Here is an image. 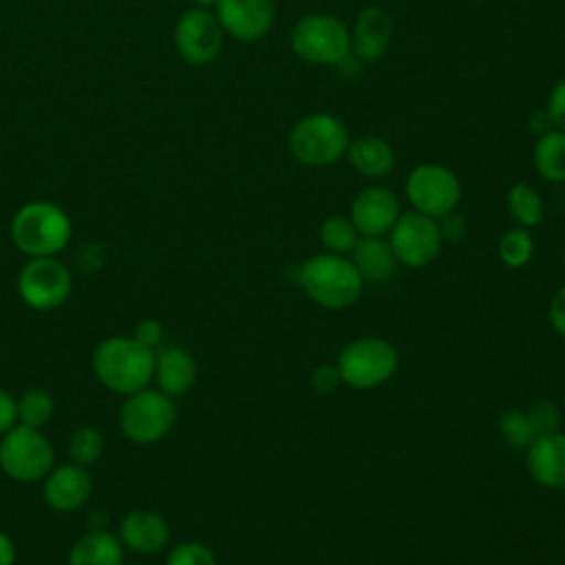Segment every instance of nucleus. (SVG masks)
I'll list each match as a JSON object with an SVG mask.
<instances>
[{"label":"nucleus","mask_w":565,"mask_h":565,"mask_svg":"<svg viewBox=\"0 0 565 565\" xmlns=\"http://www.w3.org/2000/svg\"><path fill=\"white\" fill-rule=\"evenodd\" d=\"M154 353L132 335H110L93 351V373L102 386L126 397L152 382Z\"/></svg>","instance_id":"1"},{"label":"nucleus","mask_w":565,"mask_h":565,"mask_svg":"<svg viewBox=\"0 0 565 565\" xmlns=\"http://www.w3.org/2000/svg\"><path fill=\"white\" fill-rule=\"evenodd\" d=\"M298 282L311 302L331 311L353 307L364 287L351 258L329 252L307 258L298 269Z\"/></svg>","instance_id":"2"},{"label":"nucleus","mask_w":565,"mask_h":565,"mask_svg":"<svg viewBox=\"0 0 565 565\" xmlns=\"http://www.w3.org/2000/svg\"><path fill=\"white\" fill-rule=\"evenodd\" d=\"M11 241L29 258L60 254L73 234L68 214L51 201L24 203L11 218Z\"/></svg>","instance_id":"3"},{"label":"nucleus","mask_w":565,"mask_h":565,"mask_svg":"<svg viewBox=\"0 0 565 565\" xmlns=\"http://www.w3.org/2000/svg\"><path fill=\"white\" fill-rule=\"evenodd\" d=\"M347 126L329 113H313L300 117L289 130L291 157L309 168H327L338 163L349 148Z\"/></svg>","instance_id":"4"},{"label":"nucleus","mask_w":565,"mask_h":565,"mask_svg":"<svg viewBox=\"0 0 565 565\" xmlns=\"http://www.w3.org/2000/svg\"><path fill=\"white\" fill-rule=\"evenodd\" d=\"M399 364V353L393 342L380 335H362L344 344L335 358L342 384L371 391L386 384Z\"/></svg>","instance_id":"5"},{"label":"nucleus","mask_w":565,"mask_h":565,"mask_svg":"<svg viewBox=\"0 0 565 565\" xmlns=\"http://www.w3.org/2000/svg\"><path fill=\"white\" fill-rule=\"evenodd\" d=\"M177 424V404L159 388H141L124 397L117 415L119 433L132 444L161 441Z\"/></svg>","instance_id":"6"},{"label":"nucleus","mask_w":565,"mask_h":565,"mask_svg":"<svg viewBox=\"0 0 565 565\" xmlns=\"http://www.w3.org/2000/svg\"><path fill=\"white\" fill-rule=\"evenodd\" d=\"M296 57L309 64L333 66L351 55L349 26L331 13L302 15L289 35Z\"/></svg>","instance_id":"7"},{"label":"nucleus","mask_w":565,"mask_h":565,"mask_svg":"<svg viewBox=\"0 0 565 565\" xmlns=\"http://www.w3.org/2000/svg\"><path fill=\"white\" fill-rule=\"evenodd\" d=\"M55 466V450L40 428L15 424L0 437V470L20 483L42 481Z\"/></svg>","instance_id":"8"},{"label":"nucleus","mask_w":565,"mask_h":565,"mask_svg":"<svg viewBox=\"0 0 565 565\" xmlns=\"http://www.w3.org/2000/svg\"><path fill=\"white\" fill-rule=\"evenodd\" d=\"M20 300L35 311L62 307L73 289L71 269L55 256H35L24 263L15 280Z\"/></svg>","instance_id":"9"},{"label":"nucleus","mask_w":565,"mask_h":565,"mask_svg":"<svg viewBox=\"0 0 565 565\" xmlns=\"http://www.w3.org/2000/svg\"><path fill=\"white\" fill-rule=\"evenodd\" d=\"M404 192L415 212L433 218L455 212L461 201V183L457 174L439 163L415 166L406 177Z\"/></svg>","instance_id":"10"},{"label":"nucleus","mask_w":565,"mask_h":565,"mask_svg":"<svg viewBox=\"0 0 565 565\" xmlns=\"http://www.w3.org/2000/svg\"><path fill=\"white\" fill-rule=\"evenodd\" d=\"M388 243L397 263L422 269L439 256L444 238L437 218L411 210L397 216L395 225L388 232Z\"/></svg>","instance_id":"11"},{"label":"nucleus","mask_w":565,"mask_h":565,"mask_svg":"<svg viewBox=\"0 0 565 565\" xmlns=\"http://www.w3.org/2000/svg\"><path fill=\"white\" fill-rule=\"evenodd\" d=\"M223 26L210 9L192 7L174 26V46L188 64H210L223 49Z\"/></svg>","instance_id":"12"},{"label":"nucleus","mask_w":565,"mask_h":565,"mask_svg":"<svg viewBox=\"0 0 565 565\" xmlns=\"http://www.w3.org/2000/svg\"><path fill=\"white\" fill-rule=\"evenodd\" d=\"M214 9L223 31L241 42L263 40L276 20L274 0H218Z\"/></svg>","instance_id":"13"},{"label":"nucleus","mask_w":565,"mask_h":565,"mask_svg":"<svg viewBox=\"0 0 565 565\" xmlns=\"http://www.w3.org/2000/svg\"><path fill=\"white\" fill-rule=\"evenodd\" d=\"M397 196L384 185H369L360 190L349 207V218L360 236H384L399 216Z\"/></svg>","instance_id":"14"},{"label":"nucleus","mask_w":565,"mask_h":565,"mask_svg":"<svg viewBox=\"0 0 565 565\" xmlns=\"http://www.w3.org/2000/svg\"><path fill=\"white\" fill-rule=\"evenodd\" d=\"M93 494V477L88 468L77 463L53 466L42 479V499L55 512H75Z\"/></svg>","instance_id":"15"},{"label":"nucleus","mask_w":565,"mask_h":565,"mask_svg":"<svg viewBox=\"0 0 565 565\" xmlns=\"http://www.w3.org/2000/svg\"><path fill=\"white\" fill-rule=\"evenodd\" d=\"M117 539L124 550L135 554H157L170 541V525L168 521L152 510H130L117 523Z\"/></svg>","instance_id":"16"},{"label":"nucleus","mask_w":565,"mask_h":565,"mask_svg":"<svg viewBox=\"0 0 565 565\" xmlns=\"http://www.w3.org/2000/svg\"><path fill=\"white\" fill-rule=\"evenodd\" d=\"M530 477L550 490H565V433L554 430L536 437L525 448Z\"/></svg>","instance_id":"17"},{"label":"nucleus","mask_w":565,"mask_h":565,"mask_svg":"<svg viewBox=\"0 0 565 565\" xmlns=\"http://www.w3.org/2000/svg\"><path fill=\"white\" fill-rule=\"evenodd\" d=\"M351 33V53L362 62L380 60L393 35V22L386 9L382 7H366L355 15Z\"/></svg>","instance_id":"18"},{"label":"nucleus","mask_w":565,"mask_h":565,"mask_svg":"<svg viewBox=\"0 0 565 565\" xmlns=\"http://www.w3.org/2000/svg\"><path fill=\"white\" fill-rule=\"evenodd\" d=\"M196 360L190 351L181 347H161L154 353V373L152 380L157 388L172 399L185 395L196 382Z\"/></svg>","instance_id":"19"},{"label":"nucleus","mask_w":565,"mask_h":565,"mask_svg":"<svg viewBox=\"0 0 565 565\" xmlns=\"http://www.w3.org/2000/svg\"><path fill=\"white\" fill-rule=\"evenodd\" d=\"M351 263L364 282H386L393 278L397 258L384 236H360L351 252Z\"/></svg>","instance_id":"20"},{"label":"nucleus","mask_w":565,"mask_h":565,"mask_svg":"<svg viewBox=\"0 0 565 565\" xmlns=\"http://www.w3.org/2000/svg\"><path fill=\"white\" fill-rule=\"evenodd\" d=\"M66 565H124V545L106 527L88 530L71 545Z\"/></svg>","instance_id":"21"},{"label":"nucleus","mask_w":565,"mask_h":565,"mask_svg":"<svg viewBox=\"0 0 565 565\" xmlns=\"http://www.w3.org/2000/svg\"><path fill=\"white\" fill-rule=\"evenodd\" d=\"M351 168L366 179H384L395 168V150L382 137H358L347 148Z\"/></svg>","instance_id":"22"},{"label":"nucleus","mask_w":565,"mask_h":565,"mask_svg":"<svg viewBox=\"0 0 565 565\" xmlns=\"http://www.w3.org/2000/svg\"><path fill=\"white\" fill-rule=\"evenodd\" d=\"M532 163L539 177L547 183H565V132L552 128L539 135L532 150Z\"/></svg>","instance_id":"23"},{"label":"nucleus","mask_w":565,"mask_h":565,"mask_svg":"<svg viewBox=\"0 0 565 565\" xmlns=\"http://www.w3.org/2000/svg\"><path fill=\"white\" fill-rule=\"evenodd\" d=\"M505 205L519 227H534L543 221V199L530 183H514L505 192Z\"/></svg>","instance_id":"24"},{"label":"nucleus","mask_w":565,"mask_h":565,"mask_svg":"<svg viewBox=\"0 0 565 565\" xmlns=\"http://www.w3.org/2000/svg\"><path fill=\"white\" fill-rule=\"evenodd\" d=\"M497 428L505 446H510L512 450H525L539 437L527 408H519V406L505 408L503 413H499Z\"/></svg>","instance_id":"25"},{"label":"nucleus","mask_w":565,"mask_h":565,"mask_svg":"<svg viewBox=\"0 0 565 565\" xmlns=\"http://www.w3.org/2000/svg\"><path fill=\"white\" fill-rule=\"evenodd\" d=\"M318 238H320V245L324 247V252L347 256L353 252L355 243L360 241V234L349 216L331 214L320 223Z\"/></svg>","instance_id":"26"},{"label":"nucleus","mask_w":565,"mask_h":565,"mask_svg":"<svg viewBox=\"0 0 565 565\" xmlns=\"http://www.w3.org/2000/svg\"><path fill=\"white\" fill-rule=\"evenodd\" d=\"M15 411H18V424L42 430L51 422L55 404L46 388L33 386V388H26L15 399Z\"/></svg>","instance_id":"27"},{"label":"nucleus","mask_w":565,"mask_h":565,"mask_svg":"<svg viewBox=\"0 0 565 565\" xmlns=\"http://www.w3.org/2000/svg\"><path fill=\"white\" fill-rule=\"evenodd\" d=\"M104 452V435L95 426H79L66 441V457L77 466H93Z\"/></svg>","instance_id":"28"},{"label":"nucleus","mask_w":565,"mask_h":565,"mask_svg":"<svg viewBox=\"0 0 565 565\" xmlns=\"http://www.w3.org/2000/svg\"><path fill=\"white\" fill-rule=\"evenodd\" d=\"M499 258L505 267L519 269L525 267L532 260L534 254V241L525 227H512L499 238Z\"/></svg>","instance_id":"29"},{"label":"nucleus","mask_w":565,"mask_h":565,"mask_svg":"<svg viewBox=\"0 0 565 565\" xmlns=\"http://www.w3.org/2000/svg\"><path fill=\"white\" fill-rule=\"evenodd\" d=\"M166 565H216V556L201 541H183L168 552Z\"/></svg>","instance_id":"30"},{"label":"nucleus","mask_w":565,"mask_h":565,"mask_svg":"<svg viewBox=\"0 0 565 565\" xmlns=\"http://www.w3.org/2000/svg\"><path fill=\"white\" fill-rule=\"evenodd\" d=\"M525 408H527V413L532 417V424H534L539 437L558 430V426H561V411H558L556 404H552L547 399H539V402H534V404H530Z\"/></svg>","instance_id":"31"},{"label":"nucleus","mask_w":565,"mask_h":565,"mask_svg":"<svg viewBox=\"0 0 565 565\" xmlns=\"http://www.w3.org/2000/svg\"><path fill=\"white\" fill-rule=\"evenodd\" d=\"M545 113H547V117H550L552 128L565 132V77H561V79L552 86V90H550V95H547Z\"/></svg>","instance_id":"32"},{"label":"nucleus","mask_w":565,"mask_h":565,"mask_svg":"<svg viewBox=\"0 0 565 565\" xmlns=\"http://www.w3.org/2000/svg\"><path fill=\"white\" fill-rule=\"evenodd\" d=\"M132 338H135L137 342H141L143 347L157 351V349L163 347V338H166L163 324H161L157 318H143V320H139V322L135 324Z\"/></svg>","instance_id":"33"},{"label":"nucleus","mask_w":565,"mask_h":565,"mask_svg":"<svg viewBox=\"0 0 565 565\" xmlns=\"http://www.w3.org/2000/svg\"><path fill=\"white\" fill-rule=\"evenodd\" d=\"M309 384L316 393L327 395V393H333L342 384V377H340V371L335 364H318L309 375Z\"/></svg>","instance_id":"34"},{"label":"nucleus","mask_w":565,"mask_h":565,"mask_svg":"<svg viewBox=\"0 0 565 565\" xmlns=\"http://www.w3.org/2000/svg\"><path fill=\"white\" fill-rule=\"evenodd\" d=\"M106 252L97 245V243H86L79 247L77 252V267L84 271V274H93L97 269H102L104 265V258Z\"/></svg>","instance_id":"35"},{"label":"nucleus","mask_w":565,"mask_h":565,"mask_svg":"<svg viewBox=\"0 0 565 565\" xmlns=\"http://www.w3.org/2000/svg\"><path fill=\"white\" fill-rule=\"evenodd\" d=\"M547 322L558 335L565 338V285L552 296L547 305Z\"/></svg>","instance_id":"36"},{"label":"nucleus","mask_w":565,"mask_h":565,"mask_svg":"<svg viewBox=\"0 0 565 565\" xmlns=\"http://www.w3.org/2000/svg\"><path fill=\"white\" fill-rule=\"evenodd\" d=\"M18 424V411H15V397L0 388V437L11 430Z\"/></svg>","instance_id":"37"},{"label":"nucleus","mask_w":565,"mask_h":565,"mask_svg":"<svg viewBox=\"0 0 565 565\" xmlns=\"http://www.w3.org/2000/svg\"><path fill=\"white\" fill-rule=\"evenodd\" d=\"M439 223V232H441V238H448V241H459L466 232V225H463V218L457 216L455 212L437 218Z\"/></svg>","instance_id":"38"},{"label":"nucleus","mask_w":565,"mask_h":565,"mask_svg":"<svg viewBox=\"0 0 565 565\" xmlns=\"http://www.w3.org/2000/svg\"><path fill=\"white\" fill-rule=\"evenodd\" d=\"M18 558V550L13 539L0 530V565H15Z\"/></svg>","instance_id":"39"},{"label":"nucleus","mask_w":565,"mask_h":565,"mask_svg":"<svg viewBox=\"0 0 565 565\" xmlns=\"http://www.w3.org/2000/svg\"><path fill=\"white\" fill-rule=\"evenodd\" d=\"M194 7H199V9H210V7H216L218 4V0H190Z\"/></svg>","instance_id":"40"}]
</instances>
